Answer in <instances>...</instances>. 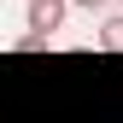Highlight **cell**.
I'll return each mask as SVG.
<instances>
[{"mask_svg": "<svg viewBox=\"0 0 123 123\" xmlns=\"http://www.w3.org/2000/svg\"><path fill=\"white\" fill-rule=\"evenodd\" d=\"M65 18H70V0H29V12H24V24L35 35H59Z\"/></svg>", "mask_w": 123, "mask_h": 123, "instance_id": "6da1fadb", "label": "cell"}, {"mask_svg": "<svg viewBox=\"0 0 123 123\" xmlns=\"http://www.w3.org/2000/svg\"><path fill=\"white\" fill-rule=\"evenodd\" d=\"M94 41H100V47H105V53H123V18H105Z\"/></svg>", "mask_w": 123, "mask_h": 123, "instance_id": "7a4b0ae2", "label": "cell"}, {"mask_svg": "<svg viewBox=\"0 0 123 123\" xmlns=\"http://www.w3.org/2000/svg\"><path fill=\"white\" fill-rule=\"evenodd\" d=\"M47 41H53V35H35V29H24V35L12 41V53H41V47H47Z\"/></svg>", "mask_w": 123, "mask_h": 123, "instance_id": "3957f363", "label": "cell"}, {"mask_svg": "<svg viewBox=\"0 0 123 123\" xmlns=\"http://www.w3.org/2000/svg\"><path fill=\"white\" fill-rule=\"evenodd\" d=\"M70 6H82V12H105L111 0H70Z\"/></svg>", "mask_w": 123, "mask_h": 123, "instance_id": "277c9868", "label": "cell"}]
</instances>
